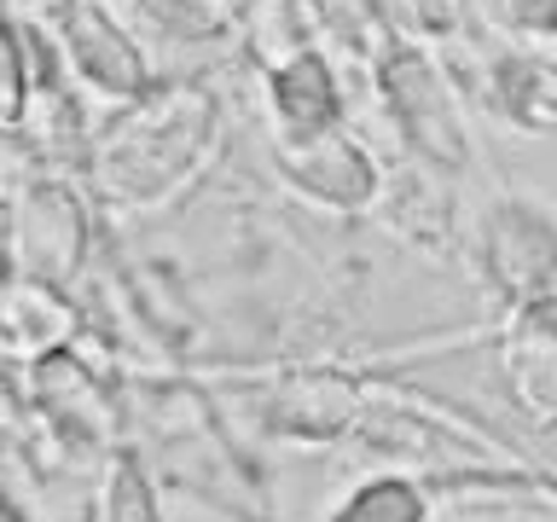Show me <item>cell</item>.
Listing matches in <instances>:
<instances>
[{
    "mask_svg": "<svg viewBox=\"0 0 557 522\" xmlns=\"http://www.w3.org/2000/svg\"><path fill=\"white\" fill-rule=\"evenodd\" d=\"M221 146V99L203 87H157L139 94L99 146L87 151V174L104 203L157 209L186 191Z\"/></svg>",
    "mask_w": 557,
    "mask_h": 522,
    "instance_id": "1",
    "label": "cell"
},
{
    "mask_svg": "<svg viewBox=\"0 0 557 522\" xmlns=\"http://www.w3.org/2000/svg\"><path fill=\"white\" fill-rule=\"evenodd\" d=\"M476 268L517 313L557 302V221L529 198H494L476 221Z\"/></svg>",
    "mask_w": 557,
    "mask_h": 522,
    "instance_id": "2",
    "label": "cell"
},
{
    "mask_svg": "<svg viewBox=\"0 0 557 522\" xmlns=\"http://www.w3.org/2000/svg\"><path fill=\"white\" fill-rule=\"evenodd\" d=\"M377 87H383V104H389L395 128L407 134L412 146L430 157V163L459 169L465 157H470L459 94H453L447 76L418 47H395L389 59L377 64Z\"/></svg>",
    "mask_w": 557,
    "mask_h": 522,
    "instance_id": "3",
    "label": "cell"
},
{
    "mask_svg": "<svg viewBox=\"0 0 557 522\" xmlns=\"http://www.w3.org/2000/svg\"><path fill=\"white\" fill-rule=\"evenodd\" d=\"M59 52H64L70 76L111 104H134L139 94H151L146 52L99 0H70L59 12Z\"/></svg>",
    "mask_w": 557,
    "mask_h": 522,
    "instance_id": "4",
    "label": "cell"
},
{
    "mask_svg": "<svg viewBox=\"0 0 557 522\" xmlns=\"http://www.w3.org/2000/svg\"><path fill=\"white\" fill-rule=\"evenodd\" d=\"M7 233H12L17 273L47 278V285H64L87 256V215L76 191L59 181H29L7 215Z\"/></svg>",
    "mask_w": 557,
    "mask_h": 522,
    "instance_id": "5",
    "label": "cell"
},
{
    "mask_svg": "<svg viewBox=\"0 0 557 522\" xmlns=\"http://www.w3.org/2000/svg\"><path fill=\"white\" fill-rule=\"evenodd\" d=\"M273 163L302 198L325 203V209H366L377 198L372 151H366L360 139H348L343 128L313 134V139H278Z\"/></svg>",
    "mask_w": 557,
    "mask_h": 522,
    "instance_id": "6",
    "label": "cell"
},
{
    "mask_svg": "<svg viewBox=\"0 0 557 522\" xmlns=\"http://www.w3.org/2000/svg\"><path fill=\"white\" fill-rule=\"evenodd\" d=\"M268 111L278 139H313L343 128V87H337V70L325 64V52L308 47L268 70Z\"/></svg>",
    "mask_w": 557,
    "mask_h": 522,
    "instance_id": "7",
    "label": "cell"
},
{
    "mask_svg": "<svg viewBox=\"0 0 557 522\" xmlns=\"http://www.w3.org/2000/svg\"><path fill=\"white\" fill-rule=\"evenodd\" d=\"M76 337V308L59 285L17 273L0 285V355L17 360H47Z\"/></svg>",
    "mask_w": 557,
    "mask_h": 522,
    "instance_id": "8",
    "label": "cell"
},
{
    "mask_svg": "<svg viewBox=\"0 0 557 522\" xmlns=\"http://www.w3.org/2000/svg\"><path fill=\"white\" fill-rule=\"evenodd\" d=\"M331 522H430V499L407 476H372L331 511Z\"/></svg>",
    "mask_w": 557,
    "mask_h": 522,
    "instance_id": "9",
    "label": "cell"
},
{
    "mask_svg": "<svg viewBox=\"0 0 557 522\" xmlns=\"http://www.w3.org/2000/svg\"><path fill=\"white\" fill-rule=\"evenodd\" d=\"M244 41H250V52L261 59V70L308 52V24H302V12H296V0H256V7L244 12Z\"/></svg>",
    "mask_w": 557,
    "mask_h": 522,
    "instance_id": "10",
    "label": "cell"
},
{
    "mask_svg": "<svg viewBox=\"0 0 557 522\" xmlns=\"http://www.w3.org/2000/svg\"><path fill=\"white\" fill-rule=\"evenodd\" d=\"M99 522H169L157 511V494L146 482L134 452H116L104 464V482H99Z\"/></svg>",
    "mask_w": 557,
    "mask_h": 522,
    "instance_id": "11",
    "label": "cell"
},
{
    "mask_svg": "<svg viewBox=\"0 0 557 522\" xmlns=\"http://www.w3.org/2000/svg\"><path fill=\"white\" fill-rule=\"evenodd\" d=\"M29 99V41L0 17V122H17Z\"/></svg>",
    "mask_w": 557,
    "mask_h": 522,
    "instance_id": "12",
    "label": "cell"
},
{
    "mask_svg": "<svg viewBox=\"0 0 557 522\" xmlns=\"http://www.w3.org/2000/svg\"><path fill=\"white\" fill-rule=\"evenodd\" d=\"M482 7L511 35H557V0H482Z\"/></svg>",
    "mask_w": 557,
    "mask_h": 522,
    "instance_id": "13",
    "label": "cell"
},
{
    "mask_svg": "<svg viewBox=\"0 0 557 522\" xmlns=\"http://www.w3.org/2000/svg\"><path fill=\"white\" fill-rule=\"evenodd\" d=\"M529 128H557V76H540V94L529 104Z\"/></svg>",
    "mask_w": 557,
    "mask_h": 522,
    "instance_id": "14",
    "label": "cell"
},
{
    "mask_svg": "<svg viewBox=\"0 0 557 522\" xmlns=\"http://www.w3.org/2000/svg\"><path fill=\"white\" fill-rule=\"evenodd\" d=\"M0 522H24V511H17V505H12L7 494H0Z\"/></svg>",
    "mask_w": 557,
    "mask_h": 522,
    "instance_id": "15",
    "label": "cell"
}]
</instances>
